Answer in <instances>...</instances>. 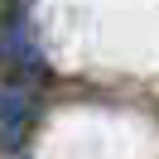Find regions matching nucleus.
Returning <instances> with one entry per match:
<instances>
[{
	"label": "nucleus",
	"instance_id": "obj_1",
	"mask_svg": "<svg viewBox=\"0 0 159 159\" xmlns=\"http://www.w3.org/2000/svg\"><path fill=\"white\" fill-rule=\"evenodd\" d=\"M34 125V92L24 82H0V149H20Z\"/></svg>",
	"mask_w": 159,
	"mask_h": 159
}]
</instances>
